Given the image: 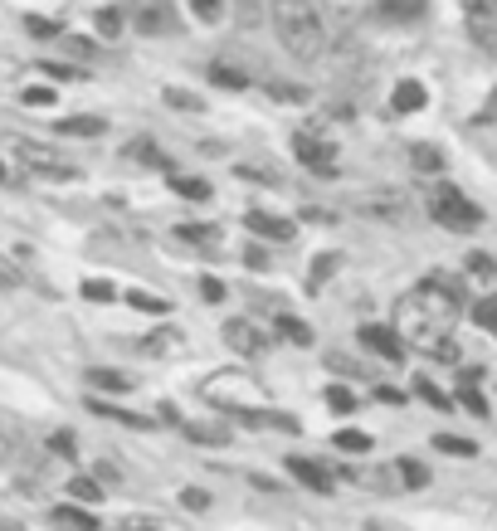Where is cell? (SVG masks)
<instances>
[{"mask_svg": "<svg viewBox=\"0 0 497 531\" xmlns=\"http://www.w3.org/2000/svg\"><path fill=\"white\" fill-rule=\"evenodd\" d=\"M244 225L254 229L259 239H273V244H293V234H298L293 220H278V215H264V210H249V215H244Z\"/></svg>", "mask_w": 497, "mask_h": 531, "instance_id": "obj_10", "label": "cell"}, {"mask_svg": "<svg viewBox=\"0 0 497 531\" xmlns=\"http://www.w3.org/2000/svg\"><path fill=\"white\" fill-rule=\"evenodd\" d=\"M327 405H332L337 415H351V410H356V395H351L346 385H332V390H327Z\"/></svg>", "mask_w": 497, "mask_h": 531, "instance_id": "obj_41", "label": "cell"}, {"mask_svg": "<svg viewBox=\"0 0 497 531\" xmlns=\"http://www.w3.org/2000/svg\"><path fill=\"white\" fill-rule=\"evenodd\" d=\"M83 385H88V390H113V395H122V390H132V380L122 376V371H103V366L83 371Z\"/></svg>", "mask_w": 497, "mask_h": 531, "instance_id": "obj_17", "label": "cell"}, {"mask_svg": "<svg viewBox=\"0 0 497 531\" xmlns=\"http://www.w3.org/2000/svg\"><path fill=\"white\" fill-rule=\"evenodd\" d=\"M15 454V439H10V429H0V463Z\"/></svg>", "mask_w": 497, "mask_h": 531, "instance_id": "obj_52", "label": "cell"}, {"mask_svg": "<svg viewBox=\"0 0 497 531\" xmlns=\"http://www.w3.org/2000/svg\"><path fill=\"white\" fill-rule=\"evenodd\" d=\"M69 493L83 497V502H98V497H103V483H98V478H69Z\"/></svg>", "mask_w": 497, "mask_h": 531, "instance_id": "obj_39", "label": "cell"}, {"mask_svg": "<svg viewBox=\"0 0 497 531\" xmlns=\"http://www.w3.org/2000/svg\"><path fill=\"white\" fill-rule=\"evenodd\" d=\"M459 312H463V288L454 278H444V273H429L420 288L405 293L400 307H395V337L434 351V346L449 342Z\"/></svg>", "mask_w": 497, "mask_h": 531, "instance_id": "obj_1", "label": "cell"}, {"mask_svg": "<svg viewBox=\"0 0 497 531\" xmlns=\"http://www.w3.org/2000/svg\"><path fill=\"white\" fill-rule=\"evenodd\" d=\"M176 239L181 244H195L200 254H225V239L215 225H176Z\"/></svg>", "mask_w": 497, "mask_h": 531, "instance_id": "obj_15", "label": "cell"}, {"mask_svg": "<svg viewBox=\"0 0 497 531\" xmlns=\"http://www.w3.org/2000/svg\"><path fill=\"white\" fill-rule=\"evenodd\" d=\"M268 20H273L278 44L298 64H312V59L327 54V25H322V15H317L312 0H268Z\"/></svg>", "mask_w": 497, "mask_h": 531, "instance_id": "obj_2", "label": "cell"}, {"mask_svg": "<svg viewBox=\"0 0 497 531\" xmlns=\"http://www.w3.org/2000/svg\"><path fill=\"white\" fill-rule=\"evenodd\" d=\"M25 30H30L35 39H59V35H64V25H59V20H44V15H30V20H25Z\"/></svg>", "mask_w": 497, "mask_h": 531, "instance_id": "obj_33", "label": "cell"}, {"mask_svg": "<svg viewBox=\"0 0 497 531\" xmlns=\"http://www.w3.org/2000/svg\"><path fill=\"white\" fill-rule=\"evenodd\" d=\"M337 449H342V454H366V449H371V434H361V429H342V434H337Z\"/></svg>", "mask_w": 497, "mask_h": 531, "instance_id": "obj_30", "label": "cell"}, {"mask_svg": "<svg viewBox=\"0 0 497 531\" xmlns=\"http://www.w3.org/2000/svg\"><path fill=\"white\" fill-rule=\"evenodd\" d=\"M337 268H342V254H317V259L307 264V288H322Z\"/></svg>", "mask_w": 497, "mask_h": 531, "instance_id": "obj_22", "label": "cell"}, {"mask_svg": "<svg viewBox=\"0 0 497 531\" xmlns=\"http://www.w3.org/2000/svg\"><path fill=\"white\" fill-rule=\"evenodd\" d=\"M415 390H420V400H429L434 410H449V405H454V400H449V395H444V390H439V385H434L429 376H420V380H415Z\"/></svg>", "mask_w": 497, "mask_h": 531, "instance_id": "obj_31", "label": "cell"}, {"mask_svg": "<svg viewBox=\"0 0 497 531\" xmlns=\"http://www.w3.org/2000/svg\"><path fill=\"white\" fill-rule=\"evenodd\" d=\"M200 293H205V303H220V298H225V283L205 278V283H200Z\"/></svg>", "mask_w": 497, "mask_h": 531, "instance_id": "obj_47", "label": "cell"}, {"mask_svg": "<svg viewBox=\"0 0 497 531\" xmlns=\"http://www.w3.org/2000/svg\"><path fill=\"white\" fill-rule=\"evenodd\" d=\"M137 30L142 35H171L176 30L171 0H137Z\"/></svg>", "mask_w": 497, "mask_h": 531, "instance_id": "obj_8", "label": "cell"}, {"mask_svg": "<svg viewBox=\"0 0 497 531\" xmlns=\"http://www.w3.org/2000/svg\"><path fill=\"white\" fill-rule=\"evenodd\" d=\"M39 69H44L49 78H83L78 69H69V64H39Z\"/></svg>", "mask_w": 497, "mask_h": 531, "instance_id": "obj_48", "label": "cell"}, {"mask_svg": "<svg viewBox=\"0 0 497 531\" xmlns=\"http://www.w3.org/2000/svg\"><path fill=\"white\" fill-rule=\"evenodd\" d=\"M122 25H127V20H122V10H113V5H108V10H98V35L117 39V35H122Z\"/></svg>", "mask_w": 497, "mask_h": 531, "instance_id": "obj_38", "label": "cell"}, {"mask_svg": "<svg viewBox=\"0 0 497 531\" xmlns=\"http://www.w3.org/2000/svg\"><path fill=\"white\" fill-rule=\"evenodd\" d=\"M376 400H381V405H400V400H405V390H395V385H381V390H376Z\"/></svg>", "mask_w": 497, "mask_h": 531, "instance_id": "obj_49", "label": "cell"}, {"mask_svg": "<svg viewBox=\"0 0 497 531\" xmlns=\"http://www.w3.org/2000/svg\"><path fill=\"white\" fill-rule=\"evenodd\" d=\"M361 210H371V215H381V220H400V215H405V195H400V190H366V195H361Z\"/></svg>", "mask_w": 497, "mask_h": 531, "instance_id": "obj_14", "label": "cell"}, {"mask_svg": "<svg viewBox=\"0 0 497 531\" xmlns=\"http://www.w3.org/2000/svg\"><path fill=\"white\" fill-rule=\"evenodd\" d=\"M117 531H176V527L156 522V517H127V522H117Z\"/></svg>", "mask_w": 497, "mask_h": 531, "instance_id": "obj_42", "label": "cell"}, {"mask_svg": "<svg viewBox=\"0 0 497 531\" xmlns=\"http://www.w3.org/2000/svg\"><path fill=\"white\" fill-rule=\"evenodd\" d=\"M473 322H478L483 332H493V337H497V298H483V303L473 307Z\"/></svg>", "mask_w": 497, "mask_h": 531, "instance_id": "obj_35", "label": "cell"}, {"mask_svg": "<svg viewBox=\"0 0 497 531\" xmlns=\"http://www.w3.org/2000/svg\"><path fill=\"white\" fill-rule=\"evenodd\" d=\"M225 346H234L239 356H264L268 332L264 327H254L249 317H234V322H225Z\"/></svg>", "mask_w": 497, "mask_h": 531, "instance_id": "obj_6", "label": "cell"}, {"mask_svg": "<svg viewBox=\"0 0 497 531\" xmlns=\"http://www.w3.org/2000/svg\"><path fill=\"white\" fill-rule=\"evenodd\" d=\"M127 303L142 307V312H156V317H161V312H171V303H166V298H152V293H127Z\"/></svg>", "mask_w": 497, "mask_h": 531, "instance_id": "obj_43", "label": "cell"}, {"mask_svg": "<svg viewBox=\"0 0 497 531\" xmlns=\"http://www.w3.org/2000/svg\"><path fill=\"white\" fill-rule=\"evenodd\" d=\"M459 405H463V410H473L478 419L488 415V400H483V395L473 390V380H463V385H459Z\"/></svg>", "mask_w": 497, "mask_h": 531, "instance_id": "obj_34", "label": "cell"}, {"mask_svg": "<svg viewBox=\"0 0 497 531\" xmlns=\"http://www.w3.org/2000/svg\"><path fill=\"white\" fill-rule=\"evenodd\" d=\"M463 25L483 54H497V0H463Z\"/></svg>", "mask_w": 497, "mask_h": 531, "instance_id": "obj_5", "label": "cell"}, {"mask_svg": "<svg viewBox=\"0 0 497 531\" xmlns=\"http://www.w3.org/2000/svg\"><path fill=\"white\" fill-rule=\"evenodd\" d=\"M161 98H166L171 108H181V113H200V108H205V103H200L195 93H186V88H166Z\"/></svg>", "mask_w": 497, "mask_h": 531, "instance_id": "obj_32", "label": "cell"}, {"mask_svg": "<svg viewBox=\"0 0 497 531\" xmlns=\"http://www.w3.org/2000/svg\"><path fill=\"white\" fill-rule=\"evenodd\" d=\"M186 439H191V444L220 449V444H230V429H215V424H186Z\"/></svg>", "mask_w": 497, "mask_h": 531, "instance_id": "obj_23", "label": "cell"}, {"mask_svg": "<svg viewBox=\"0 0 497 531\" xmlns=\"http://www.w3.org/2000/svg\"><path fill=\"white\" fill-rule=\"evenodd\" d=\"M478 122H497V88H493V98L483 103V113H478Z\"/></svg>", "mask_w": 497, "mask_h": 531, "instance_id": "obj_51", "label": "cell"}, {"mask_svg": "<svg viewBox=\"0 0 497 531\" xmlns=\"http://www.w3.org/2000/svg\"><path fill=\"white\" fill-rule=\"evenodd\" d=\"M181 346H186V337H181L176 327H161V332H152V337L142 342V351H147V356H176Z\"/></svg>", "mask_w": 497, "mask_h": 531, "instance_id": "obj_16", "label": "cell"}, {"mask_svg": "<svg viewBox=\"0 0 497 531\" xmlns=\"http://www.w3.org/2000/svg\"><path fill=\"white\" fill-rule=\"evenodd\" d=\"M15 283H20V268H15L10 259H5V254H0V288H15Z\"/></svg>", "mask_w": 497, "mask_h": 531, "instance_id": "obj_46", "label": "cell"}, {"mask_svg": "<svg viewBox=\"0 0 497 531\" xmlns=\"http://www.w3.org/2000/svg\"><path fill=\"white\" fill-rule=\"evenodd\" d=\"M54 517H59L64 527H78V531H98V517H93V512H78V507H59Z\"/></svg>", "mask_w": 497, "mask_h": 531, "instance_id": "obj_29", "label": "cell"}, {"mask_svg": "<svg viewBox=\"0 0 497 531\" xmlns=\"http://www.w3.org/2000/svg\"><path fill=\"white\" fill-rule=\"evenodd\" d=\"M395 473H400V483H405V488H424V483H429V468H424L420 458H400V463H395Z\"/></svg>", "mask_w": 497, "mask_h": 531, "instance_id": "obj_26", "label": "cell"}, {"mask_svg": "<svg viewBox=\"0 0 497 531\" xmlns=\"http://www.w3.org/2000/svg\"><path fill=\"white\" fill-rule=\"evenodd\" d=\"M410 166H415L420 176H439V171H444V156H439V147H415V152H410Z\"/></svg>", "mask_w": 497, "mask_h": 531, "instance_id": "obj_24", "label": "cell"}, {"mask_svg": "<svg viewBox=\"0 0 497 531\" xmlns=\"http://www.w3.org/2000/svg\"><path fill=\"white\" fill-rule=\"evenodd\" d=\"M181 502H186L191 512H205V507H210V493H200V488H186V493H181Z\"/></svg>", "mask_w": 497, "mask_h": 531, "instance_id": "obj_45", "label": "cell"}, {"mask_svg": "<svg viewBox=\"0 0 497 531\" xmlns=\"http://www.w3.org/2000/svg\"><path fill=\"white\" fill-rule=\"evenodd\" d=\"M244 259H249V268H264V264H268V254H264V249H249Z\"/></svg>", "mask_w": 497, "mask_h": 531, "instance_id": "obj_54", "label": "cell"}, {"mask_svg": "<svg viewBox=\"0 0 497 531\" xmlns=\"http://www.w3.org/2000/svg\"><path fill=\"white\" fill-rule=\"evenodd\" d=\"M293 156L303 161V166H312V171H337V147L327 142V137H312V132H298L293 137Z\"/></svg>", "mask_w": 497, "mask_h": 531, "instance_id": "obj_7", "label": "cell"}, {"mask_svg": "<svg viewBox=\"0 0 497 531\" xmlns=\"http://www.w3.org/2000/svg\"><path fill=\"white\" fill-rule=\"evenodd\" d=\"M0 531H25V527H15V522H0Z\"/></svg>", "mask_w": 497, "mask_h": 531, "instance_id": "obj_55", "label": "cell"}, {"mask_svg": "<svg viewBox=\"0 0 497 531\" xmlns=\"http://www.w3.org/2000/svg\"><path fill=\"white\" fill-rule=\"evenodd\" d=\"M434 449H444V454H459V458H473V454H478V444H473V439H459V434H439V439H434Z\"/></svg>", "mask_w": 497, "mask_h": 531, "instance_id": "obj_28", "label": "cell"}, {"mask_svg": "<svg viewBox=\"0 0 497 531\" xmlns=\"http://www.w3.org/2000/svg\"><path fill=\"white\" fill-rule=\"evenodd\" d=\"M468 273H473L483 288H493V283H497V264L488 259V254H468Z\"/></svg>", "mask_w": 497, "mask_h": 531, "instance_id": "obj_27", "label": "cell"}, {"mask_svg": "<svg viewBox=\"0 0 497 531\" xmlns=\"http://www.w3.org/2000/svg\"><path fill=\"white\" fill-rule=\"evenodd\" d=\"M424 103H429V88H424V83H415V78L395 83V93H390V113H400V117L420 113Z\"/></svg>", "mask_w": 497, "mask_h": 531, "instance_id": "obj_11", "label": "cell"}, {"mask_svg": "<svg viewBox=\"0 0 497 531\" xmlns=\"http://www.w3.org/2000/svg\"><path fill=\"white\" fill-rule=\"evenodd\" d=\"M171 190L181 200H210V181H200V176H171Z\"/></svg>", "mask_w": 497, "mask_h": 531, "instance_id": "obj_25", "label": "cell"}, {"mask_svg": "<svg viewBox=\"0 0 497 531\" xmlns=\"http://www.w3.org/2000/svg\"><path fill=\"white\" fill-rule=\"evenodd\" d=\"M5 147H10V152H20V161H25L35 176H44V181H74V176H78L74 161H59V152H49V147H39V142L5 137Z\"/></svg>", "mask_w": 497, "mask_h": 531, "instance_id": "obj_4", "label": "cell"}, {"mask_svg": "<svg viewBox=\"0 0 497 531\" xmlns=\"http://www.w3.org/2000/svg\"><path fill=\"white\" fill-rule=\"evenodd\" d=\"M268 98H288V103H293V98H303V88H283V83H268Z\"/></svg>", "mask_w": 497, "mask_h": 531, "instance_id": "obj_50", "label": "cell"}, {"mask_svg": "<svg viewBox=\"0 0 497 531\" xmlns=\"http://www.w3.org/2000/svg\"><path fill=\"white\" fill-rule=\"evenodd\" d=\"M195 20H205V25H215V20H225V0H191Z\"/></svg>", "mask_w": 497, "mask_h": 531, "instance_id": "obj_37", "label": "cell"}, {"mask_svg": "<svg viewBox=\"0 0 497 531\" xmlns=\"http://www.w3.org/2000/svg\"><path fill=\"white\" fill-rule=\"evenodd\" d=\"M5 181H10V171H5V166H0V186H5Z\"/></svg>", "mask_w": 497, "mask_h": 531, "instance_id": "obj_56", "label": "cell"}, {"mask_svg": "<svg viewBox=\"0 0 497 531\" xmlns=\"http://www.w3.org/2000/svg\"><path fill=\"white\" fill-rule=\"evenodd\" d=\"M424 10H429V0H381L385 20H420Z\"/></svg>", "mask_w": 497, "mask_h": 531, "instance_id": "obj_21", "label": "cell"}, {"mask_svg": "<svg viewBox=\"0 0 497 531\" xmlns=\"http://www.w3.org/2000/svg\"><path fill=\"white\" fill-rule=\"evenodd\" d=\"M25 103L30 108H49L54 103V88H25Z\"/></svg>", "mask_w": 497, "mask_h": 531, "instance_id": "obj_44", "label": "cell"}, {"mask_svg": "<svg viewBox=\"0 0 497 531\" xmlns=\"http://www.w3.org/2000/svg\"><path fill=\"white\" fill-rule=\"evenodd\" d=\"M59 132H69V137H103L108 122L103 117H59Z\"/></svg>", "mask_w": 497, "mask_h": 531, "instance_id": "obj_20", "label": "cell"}, {"mask_svg": "<svg viewBox=\"0 0 497 531\" xmlns=\"http://www.w3.org/2000/svg\"><path fill=\"white\" fill-rule=\"evenodd\" d=\"M83 298H88V303H113L117 288L113 283H103V278H88V283H83Z\"/></svg>", "mask_w": 497, "mask_h": 531, "instance_id": "obj_36", "label": "cell"}, {"mask_svg": "<svg viewBox=\"0 0 497 531\" xmlns=\"http://www.w3.org/2000/svg\"><path fill=\"white\" fill-rule=\"evenodd\" d=\"M234 419H239V424H249V429L298 434V419H293V415H278V410H244V405H234Z\"/></svg>", "mask_w": 497, "mask_h": 531, "instance_id": "obj_9", "label": "cell"}, {"mask_svg": "<svg viewBox=\"0 0 497 531\" xmlns=\"http://www.w3.org/2000/svg\"><path fill=\"white\" fill-rule=\"evenodd\" d=\"M273 327H278V337H288L293 346H312V327L298 322L293 312H278V322H273Z\"/></svg>", "mask_w": 497, "mask_h": 531, "instance_id": "obj_18", "label": "cell"}, {"mask_svg": "<svg viewBox=\"0 0 497 531\" xmlns=\"http://www.w3.org/2000/svg\"><path fill=\"white\" fill-rule=\"evenodd\" d=\"M429 215H434L444 229H478L483 225V210L454 186H439L429 195Z\"/></svg>", "mask_w": 497, "mask_h": 531, "instance_id": "obj_3", "label": "cell"}, {"mask_svg": "<svg viewBox=\"0 0 497 531\" xmlns=\"http://www.w3.org/2000/svg\"><path fill=\"white\" fill-rule=\"evenodd\" d=\"M64 44H69V49H74L78 59H93V44H83V39H64Z\"/></svg>", "mask_w": 497, "mask_h": 531, "instance_id": "obj_53", "label": "cell"}, {"mask_svg": "<svg viewBox=\"0 0 497 531\" xmlns=\"http://www.w3.org/2000/svg\"><path fill=\"white\" fill-rule=\"evenodd\" d=\"M93 415L117 419V424H127V429H156V419H147V415H132V410H117V405H103V400H93Z\"/></svg>", "mask_w": 497, "mask_h": 531, "instance_id": "obj_19", "label": "cell"}, {"mask_svg": "<svg viewBox=\"0 0 497 531\" xmlns=\"http://www.w3.org/2000/svg\"><path fill=\"white\" fill-rule=\"evenodd\" d=\"M361 346L376 351V356H385V361H400V356H405V351H400V337H395L390 327H376V322L361 327Z\"/></svg>", "mask_w": 497, "mask_h": 531, "instance_id": "obj_13", "label": "cell"}, {"mask_svg": "<svg viewBox=\"0 0 497 531\" xmlns=\"http://www.w3.org/2000/svg\"><path fill=\"white\" fill-rule=\"evenodd\" d=\"M283 468H288V473H293L303 488H312V493H327V488H332V473H327L322 463H312V458H298V454H293L288 463H283Z\"/></svg>", "mask_w": 497, "mask_h": 531, "instance_id": "obj_12", "label": "cell"}, {"mask_svg": "<svg viewBox=\"0 0 497 531\" xmlns=\"http://www.w3.org/2000/svg\"><path fill=\"white\" fill-rule=\"evenodd\" d=\"M210 78L220 83V88H244L249 78L239 74V69H230V64H210Z\"/></svg>", "mask_w": 497, "mask_h": 531, "instance_id": "obj_40", "label": "cell"}]
</instances>
